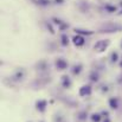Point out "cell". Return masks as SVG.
Instances as JSON below:
<instances>
[{"mask_svg":"<svg viewBox=\"0 0 122 122\" xmlns=\"http://www.w3.org/2000/svg\"><path fill=\"white\" fill-rule=\"evenodd\" d=\"M46 101H38L37 103H36V105H37V109L38 110H40V111H44L45 110V107H46Z\"/></svg>","mask_w":122,"mask_h":122,"instance_id":"cell-6","label":"cell"},{"mask_svg":"<svg viewBox=\"0 0 122 122\" xmlns=\"http://www.w3.org/2000/svg\"><path fill=\"white\" fill-rule=\"evenodd\" d=\"M109 40L108 39H102V40H98L95 45H94V50L97 51V52H102L107 49V46L109 45Z\"/></svg>","mask_w":122,"mask_h":122,"instance_id":"cell-2","label":"cell"},{"mask_svg":"<svg viewBox=\"0 0 122 122\" xmlns=\"http://www.w3.org/2000/svg\"><path fill=\"white\" fill-rule=\"evenodd\" d=\"M79 71H81V65H78V66L76 65V66H75V70H74V74H78Z\"/></svg>","mask_w":122,"mask_h":122,"instance_id":"cell-15","label":"cell"},{"mask_svg":"<svg viewBox=\"0 0 122 122\" xmlns=\"http://www.w3.org/2000/svg\"><path fill=\"white\" fill-rule=\"evenodd\" d=\"M65 27H68V24H62V26H61V30H64Z\"/></svg>","mask_w":122,"mask_h":122,"instance_id":"cell-17","label":"cell"},{"mask_svg":"<svg viewBox=\"0 0 122 122\" xmlns=\"http://www.w3.org/2000/svg\"><path fill=\"white\" fill-rule=\"evenodd\" d=\"M72 42H74V44H75L76 46H82V45L84 44V38H83L81 35H77V36H75V37L72 38Z\"/></svg>","mask_w":122,"mask_h":122,"instance_id":"cell-4","label":"cell"},{"mask_svg":"<svg viewBox=\"0 0 122 122\" xmlns=\"http://www.w3.org/2000/svg\"><path fill=\"white\" fill-rule=\"evenodd\" d=\"M91 92V87L90 85H83L81 89H79V96H87V95H90Z\"/></svg>","mask_w":122,"mask_h":122,"instance_id":"cell-3","label":"cell"},{"mask_svg":"<svg viewBox=\"0 0 122 122\" xmlns=\"http://www.w3.org/2000/svg\"><path fill=\"white\" fill-rule=\"evenodd\" d=\"M91 120H92L94 122H100V121H101V116H100L98 114H94V115L91 116Z\"/></svg>","mask_w":122,"mask_h":122,"instance_id":"cell-12","label":"cell"},{"mask_svg":"<svg viewBox=\"0 0 122 122\" xmlns=\"http://www.w3.org/2000/svg\"><path fill=\"white\" fill-rule=\"evenodd\" d=\"M68 44H69V38H68L66 35H63V36H62V45L66 46Z\"/></svg>","mask_w":122,"mask_h":122,"instance_id":"cell-10","label":"cell"},{"mask_svg":"<svg viewBox=\"0 0 122 122\" xmlns=\"http://www.w3.org/2000/svg\"><path fill=\"white\" fill-rule=\"evenodd\" d=\"M75 32L77 35H92V31H88V30H82V29H75Z\"/></svg>","mask_w":122,"mask_h":122,"instance_id":"cell-7","label":"cell"},{"mask_svg":"<svg viewBox=\"0 0 122 122\" xmlns=\"http://www.w3.org/2000/svg\"><path fill=\"white\" fill-rule=\"evenodd\" d=\"M105 122H109V121H108V120H107V121H105Z\"/></svg>","mask_w":122,"mask_h":122,"instance_id":"cell-20","label":"cell"},{"mask_svg":"<svg viewBox=\"0 0 122 122\" xmlns=\"http://www.w3.org/2000/svg\"><path fill=\"white\" fill-rule=\"evenodd\" d=\"M121 66H122V63H121Z\"/></svg>","mask_w":122,"mask_h":122,"instance_id":"cell-21","label":"cell"},{"mask_svg":"<svg viewBox=\"0 0 122 122\" xmlns=\"http://www.w3.org/2000/svg\"><path fill=\"white\" fill-rule=\"evenodd\" d=\"M118 14H122V10H121V12H120V13H118Z\"/></svg>","mask_w":122,"mask_h":122,"instance_id":"cell-19","label":"cell"},{"mask_svg":"<svg viewBox=\"0 0 122 122\" xmlns=\"http://www.w3.org/2000/svg\"><path fill=\"white\" fill-rule=\"evenodd\" d=\"M55 1H56L57 4H62V3L64 1V0H55Z\"/></svg>","mask_w":122,"mask_h":122,"instance_id":"cell-18","label":"cell"},{"mask_svg":"<svg viewBox=\"0 0 122 122\" xmlns=\"http://www.w3.org/2000/svg\"><path fill=\"white\" fill-rule=\"evenodd\" d=\"M105 10H107L109 13L116 12V7H115V6H110V5H105Z\"/></svg>","mask_w":122,"mask_h":122,"instance_id":"cell-11","label":"cell"},{"mask_svg":"<svg viewBox=\"0 0 122 122\" xmlns=\"http://www.w3.org/2000/svg\"><path fill=\"white\" fill-rule=\"evenodd\" d=\"M63 79H64V87H70V81H69V77L64 76V77H63Z\"/></svg>","mask_w":122,"mask_h":122,"instance_id":"cell-13","label":"cell"},{"mask_svg":"<svg viewBox=\"0 0 122 122\" xmlns=\"http://www.w3.org/2000/svg\"><path fill=\"white\" fill-rule=\"evenodd\" d=\"M56 66L58 68V70H65V69L68 68V63H66L64 59L59 58V59L56 61Z\"/></svg>","mask_w":122,"mask_h":122,"instance_id":"cell-5","label":"cell"},{"mask_svg":"<svg viewBox=\"0 0 122 122\" xmlns=\"http://www.w3.org/2000/svg\"><path fill=\"white\" fill-rule=\"evenodd\" d=\"M33 3L38 4V5H42V6H46L50 4V0H33Z\"/></svg>","mask_w":122,"mask_h":122,"instance_id":"cell-9","label":"cell"},{"mask_svg":"<svg viewBox=\"0 0 122 122\" xmlns=\"http://www.w3.org/2000/svg\"><path fill=\"white\" fill-rule=\"evenodd\" d=\"M120 30H122L121 25H117V24H105V25L102 26L101 32H117Z\"/></svg>","mask_w":122,"mask_h":122,"instance_id":"cell-1","label":"cell"},{"mask_svg":"<svg viewBox=\"0 0 122 122\" xmlns=\"http://www.w3.org/2000/svg\"><path fill=\"white\" fill-rule=\"evenodd\" d=\"M109 104H110V107H111L113 109H116V108L118 107V103H117V100H116V98H110V100H109Z\"/></svg>","mask_w":122,"mask_h":122,"instance_id":"cell-8","label":"cell"},{"mask_svg":"<svg viewBox=\"0 0 122 122\" xmlns=\"http://www.w3.org/2000/svg\"><path fill=\"white\" fill-rule=\"evenodd\" d=\"M117 58H118L117 53H116V52H114V53L111 55V62H116V61H117Z\"/></svg>","mask_w":122,"mask_h":122,"instance_id":"cell-14","label":"cell"},{"mask_svg":"<svg viewBox=\"0 0 122 122\" xmlns=\"http://www.w3.org/2000/svg\"><path fill=\"white\" fill-rule=\"evenodd\" d=\"M53 22H55V24H57V25H62V22H61L59 19H57V18H53Z\"/></svg>","mask_w":122,"mask_h":122,"instance_id":"cell-16","label":"cell"}]
</instances>
